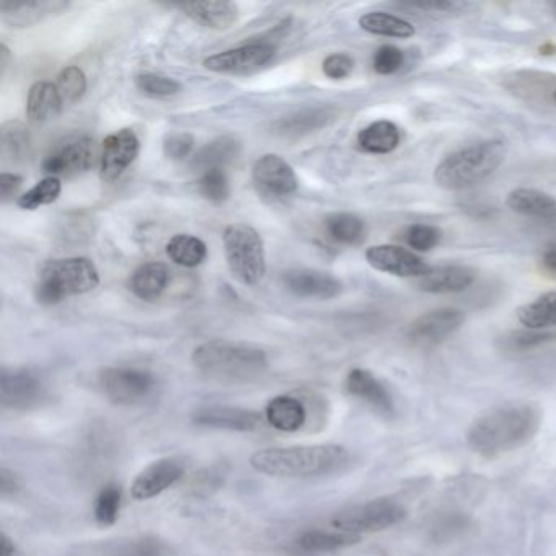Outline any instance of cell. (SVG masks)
<instances>
[{
    "instance_id": "obj_1",
    "label": "cell",
    "mask_w": 556,
    "mask_h": 556,
    "mask_svg": "<svg viewBox=\"0 0 556 556\" xmlns=\"http://www.w3.org/2000/svg\"><path fill=\"white\" fill-rule=\"evenodd\" d=\"M542 425L539 406L529 403L491 409L471 422L467 444L483 458H496L529 444Z\"/></svg>"
},
{
    "instance_id": "obj_2",
    "label": "cell",
    "mask_w": 556,
    "mask_h": 556,
    "mask_svg": "<svg viewBox=\"0 0 556 556\" xmlns=\"http://www.w3.org/2000/svg\"><path fill=\"white\" fill-rule=\"evenodd\" d=\"M348 462L350 452L337 444L268 447L250 458V465L258 473L279 478L328 477L343 470Z\"/></svg>"
},
{
    "instance_id": "obj_3",
    "label": "cell",
    "mask_w": 556,
    "mask_h": 556,
    "mask_svg": "<svg viewBox=\"0 0 556 556\" xmlns=\"http://www.w3.org/2000/svg\"><path fill=\"white\" fill-rule=\"evenodd\" d=\"M193 366L217 382H250L268 370V354L252 344L214 340L193 351Z\"/></svg>"
},
{
    "instance_id": "obj_4",
    "label": "cell",
    "mask_w": 556,
    "mask_h": 556,
    "mask_svg": "<svg viewBox=\"0 0 556 556\" xmlns=\"http://www.w3.org/2000/svg\"><path fill=\"white\" fill-rule=\"evenodd\" d=\"M506 155V142L500 139L478 142L445 157L435 167L434 181L444 190H467L491 177Z\"/></svg>"
},
{
    "instance_id": "obj_5",
    "label": "cell",
    "mask_w": 556,
    "mask_h": 556,
    "mask_svg": "<svg viewBox=\"0 0 556 556\" xmlns=\"http://www.w3.org/2000/svg\"><path fill=\"white\" fill-rule=\"evenodd\" d=\"M100 275L96 263L84 256L50 260L38 273L35 298L40 304L56 305L71 295L86 294L99 288Z\"/></svg>"
},
{
    "instance_id": "obj_6",
    "label": "cell",
    "mask_w": 556,
    "mask_h": 556,
    "mask_svg": "<svg viewBox=\"0 0 556 556\" xmlns=\"http://www.w3.org/2000/svg\"><path fill=\"white\" fill-rule=\"evenodd\" d=\"M224 253L227 266L237 281L256 286L266 275L265 243L249 224H232L224 230Z\"/></svg>"
},
{
    "instance_id": "obj_7",
    "label": "cell",
    "mask_w": 556,
    "mask_h": 556,
    "mask_svg": "<svg viewBox=\"0 0 556 556\" xmlns=\"http://www.w3.org/2000/svg\"><path fill=\"white\" fill-rule=\"evenodd\" d=\"M406 517L405 507L390 497L367 501L334 514L331 527L340 532L361 536V533L380 532L396 526Z\"/></svg>"
},
{
    "instance_id": "obj_8",
    "label": "cell",
    "mask_w": 556,
    "mask_h": 556,
    "mask_svg": "<svg viewBox=\"0 0 556 556\" xmlns=\"http://www.w3.org/2000/svg\"><path fill=\"white\" fill-rule=\"evenodd\" d=\"M100 386L103 393L116 405L139 406L155 395L157 380L149 370L109 367L100 374Z\"/></svg>"
},
{
    "instance_id": "obj_9",
    "label": "cell",
    "mask_w": 556,
    "mask_h": 556,
    "mask_svg": "<svg viewBox=\"0 0 556 556\" xmlns=\"http://www.w3.org/2000/svg\"><path fill=\"white\" fill-rule=\"evenodd\" d=\"M97 146L90 136H67L58 141L43 161V172L50 177H77L96 164Z\"/></svg>"
},
{
    "instance_id": "obj_10",
    "label": "cell",
    "mask_w": 556,
    "mask_h": 556,
    "mask_svg": "<svg viewBox=\"0 0 556 556\" xmlns=\"http://www.w3.org/2000/svg\"><path fill=\"white\" fill-rule=\"evenodd\" d=\"M47 399L43 380L28 369H8L0 374V405L14 412L37 408Z\"/></svg>"
},
{
    "instance_id": "obj_11",
    "label": "cell",
    "mask_w": 556,
    "mask_h": 556,
    "mask_svg": "<svg viewBox=\"0 0 556 556\" xmlns=\"http://www.w3.org/2000/svg\"><path fill=\"white\" fill-rule=\"evenodd\" d=\"M275 56L276 48L271 45H245L207 58L204 60V67L211 73L245 76L268 66Z\"/></svg>"
},
{
    "instance_id": "obj_12",
    "label": "cell",
    "mask_w": 556,
    "mask_h": 556,
    "mask_svg": "<svg viewBox=\"0 0 556 556\" xmlns=\"http://www.w3.org/2000/svg\"><path fill=\"white\" fill-rule=\"evenodd\" d=\"M464 312L458 308H435L419 315L408 327L406 337L416 346L429 348L442 343L464 325Z\"/></svg>"
},
{
    "instance_id": "obj_13",
    "label": "cell",
    "mask_w": 556,
    "mask_h": 556,
    "mask_svg": "<svg viewBox=\"0 0 556 556\" xmlns=\"http://www.w3.org/2000/svg\"><path fill=\"white\" fill-rule=\"evenodd\" d=\"M141 142L132 129L125 128L113 132L103 141L100 155V178L105 184L118 180L138 159Z\"/></svg>"
},
{
    "instance_id": "obj_14",
    "label": "cell",
    "mask_w": 556,
    "mask_h": 556,
    "mask_svg": "<svg viewBox=\"0 0 556 556\" xmlns=\"http://www.w3.org/2000/svg\"><path fill=\"white\" fill-rule=\"evenodd\" d=\"M252 175L256 187L269 197H291L299 188L298 175L291 165L276 154L260 157L253 165Z\"/></svg>"
},
{
    "instance_id": "obj_15",
    "label": "cell",
    "mask_w": 556,
    "mask_h": 556,
    "mask_svg": "<svg viewBox=\"0 0 556 556\" xmlns=\"http://www.w3.org/2000/svg\"><path fill=\"white\" fill-rule=\"evenodd\" d=\"M366 260L377 271L399 278L419 279L431 269L418 255L396 245L370 247L366 252Z\"/></svg>"
},
{
    "instance_id": "obj_16",
    "label": "cell",
    "mask_w": 556,
    "mask_h": 556,
    "mask_svg": "<svg viewBox=\"0 0 556 556\" xmlns=\"http://www.w3.org/2000/svg\"><path fill=\"white\" fill-rule=\"evenodd\" d=\"M184 475L185 465L180 458L165 457L152 462L132 481L131 496L136 501L152 500L178 483Z\"/></svg>"
},
{
    "instance_id": "obj_17",
    "label": "cell",
    "mask_w": 556,
    "mask_h": 556,
    "mask_svg": "<svg viewBox=\"0 0 556 556\" xmlns=\"http://www.w3.org/2000/svg\"><path fill=\"white\" fill-rule=\"evenodd\" d=\"M344 389L354 399L367 403L374 412L379 413L383 418L395 416L396 406L393 396L370 370L361 369V367L350 370L344 380Z\"/></svg>"
},
{
    "instance_id": "obj_18",
    "label": "cell",
    "mask_w": 556,
    "mask_h": 556,
    "mask_svg": "<svg viewBox=\"0 0 556 556\" xmlns=\"http://www.w3.org/2000/svg\"><path fill=\"white\" fill-rule=\"evenodd\" d=\"M193 421L203 428L226 429V431L252 432L262 426L263 418L253 409L237 406L211 405L197 409Z\"/></svg>"
},
{
    "instance_id": "obj_19",
    "label": "cell",
    "mask_w": 556,
    "mask_h": 556,
    "mask_svg": "<svg viewBox=\"0 0 556 556\" xmlns=\"http://www.w3.org/2000/svg\"><path fill=\"white\" fill-rule=\"evenodd\" d=\"M288 291L298 298L304 299H328L337 298L343 291V285L334 276L318 269H289L282 275Z\"/></svg>"
},
{
    "instance_id": "obj_20",
    "label": "cell",
    "mask_w": 556,
    "mask_h": 556,
    "mask_svg": "<svg viewBox=\"0 0 556 556\" xmlns=\"http://www.w3.org/2000/svg\"><path fill=\"white\" fill-rule=\"evenodd\" d=\"M70 8L67 2L61 0H35V2H0L2 22L11 28H28L47 18L60 15Z\"/></svg>"
},
{
    "instance_id": "obj_21",
    "label": "cell",
    "mask_w": 556,
    "mask_h": 556,
    "mask_svg": "<svg viewBox=\"0 0 556 556\" xmlns=\"http://www.w3.org/2000/svg\"><path fill=\"white\" fill-rule=\"evenodd\" d=\"M359 540L361 536L340 530L311 529L294 536L288 549L295 556H321L356 545Z\"/></svg>"
},
{
    "instance_id": "obj_22",
    "label": "cell",
    "mask_w": 556,
    "mask_h": 556,
    "mask_svg": "<svg viewBox=\"0 0 556 556\" xmlns=\"http://www.w3.org/2000/svg\"><path fill=\"white\" fill-rule=\"evenodd\" d=\"M477 273L464 265H445L431 268L422 278L416 279V288L429 294H454L473 285Z\"/></svg>"
},
{
    "instance_id": "obj_23",
    "label": "cell",
    "mask_w": 556,
    "mask_h": 556,
    "mask_svg": "<svg viewBox=\"0 0 556 556\" xmlns=\"http://www.w3.org/2000/svg\"><path fill=\"white\" fill-rule=\"evenodd\" d=\"M180 9L194 24L210 30H229L239 21V8L233 2H224V0L188 2V4H181Z\"/></svg>"
},
{
    "instance_id": "obj_24",
    "label": "cell",
    "mask_w": 556,
    "mask_h": 556,
    "mask_svg": "<svg viewBox=\"0 0 556 556\" xmlns=\"http://www.w3.org/2000/svg\"><path fill=\"white\" fill-rule=\"evenodd\" d=\"M506 206L514 213L532 219L556 223V200L543 191L529 188L510 191L507 194Z\"/></svg>"
},
{
    "instance_id": "obj_25",
    "label": "cell",
    "mask_w": 556,
    "mask_h": 556,
    "mask_svg": "<svg viewBox=\"0 0 556 556\" xmlns=\"http://www.w3.org/2000/svg\"><path fill=\"white\" fill-rule=\"evenodd\" d=\"M265 419L278 431L295 432L307 421V409L295 396L278 395L266 403Z\"/></svg>"
},
{
    "instance_id": "obj_26",
    "label": "cell",
    "mask_w": 556,
    "mask_h": 556,
    "mask_svg": "<svg viewBox=\"0 0 556 556\" xmlns=\"http://www.w3.org/2000/svg\"><path fill=\"white\" fill-rule=\"evenodd\" d=\"M240 151H242V144L236 138L223 136L203 146L191 159L190 167L201 174L217 170V168L224 170L226 165L239 157Z\"/></svg>"
},
{
    "instance_id": "obj_27",
    "label": "cell",
    "mask_w": 556,
    "mask_h": 556,
    "mask_svg": "<svg viewBox=\"0 0 556 556\" xmlns=\"http://www.w3.org/2000/svg\"><path fill=\"white\" fill-rule=\"evenodd\" d=\"M168 282L170 269L164 263H146L132 273L129 289L141 301L155 302L167 291Z\"/></svg>"
},
{
    "instance_id": "obj_28",
    "label": "cell",
    "mask_w": 556,
    "mask_h": 556,
    "mask_svg": "<svg viewBox=\"0 0 556 556\" xmlns=\"http://www.w3.org/2000/svg\"><path fill=\"white\" fill-rule=\"evenodd\" d=\"M63 109L64 102L56 84L43 80V83L31 86L27 99V116L34 125H43V123L56 118Z\"/></svg>"
},
{
    "instance_id": "obj_29",
    "label": "cell",
    "mask_w": 556,
    "mask_h": 556,
    "mask_svg": "<svg viewBox=\"0 0 556 556\" xmlns=\"http://www.w3.org/2000/svg\"><path fill=\"white\" fill-rule=\"evenodd\" d=\"M357 144L367 154H390L400 146V129L395 123L380 119L357 135Z\"/></svg>"
},
{
    "instance_id": "obj_30",
    "label": "cell",
    "mask_w": 556,
    "mask_h": 556,
    "mask_svg": "<svg viewBox=\"0 0 556 556\" xmlns=\"http://www.w3.org/2000/svg\"><path fill=\"white\" fill-rule=\"evenodd\" d=\"M325 232L340 245L356 247L366 240V224L356 214L334 213L325 219Z\"/></svg>"
},
{
    "instance_id": "obj_31",
    "label": "cell",
    "mask_w": 556,
    "mask_h": 556,
    "mask_svg": "<svg viewBox=\"0 0 556 556\" xmlns=\"http://www.w3.org/2000/svg\"><path fill=\"white\" fill-rule=\"evenodd\" d=\"M517 320L527 330L542 331L556 327V291L546 292L535 301L517 308Z\"/></svg>"
},
{
    "instance_id": "obj_32",
    "label": "cell",
    "mask_w": 556,
    "mask_h": 556,
    "mask_svg": "<svg viewBox=\"0 0 556 556\" xmlns=\"http://www.w3.org/2000/svg\"><path fill=\"white\" fill-rule=\"evenodd\" d=\"M167 256L175 265L197 268L207 258V247L203 240L190 233H177L167 243Z\"/></svg>"
},
{
    "instance_id": "obj_33",
    "label": "cell",
    "mask_w": 556,
    "mask_h": 556,
    "mask_svg": "<svg viewBox=\"0 0 556 556\" xmlns=\"http://www.w3.org/2000/svg\"><path fill=\"white\" fill-rule=\"evenodd\" d=\"M359 27L367 34L376 37L387 38H412L415 37V27L409 22L387 14V12H369L359 18Z\"/></svg>"
},
{
    "instance_id": "obj_34",
    "label": "cell",
    "mask_w": 556,
    "mask_h": 556,
    "mask_svg": "<svg viewBox=\"0 0 556 556\" xmlns=\"http://www.w3.org/2000/svg\"><path fill=\"white\" fill-rule=\"evenodd\" d=\"M0 148L5 162H22L30 155V131L22 123L8 122L0 129Z\"/></svg>"
},
{
    "instance_id": "obj_35",
    "label": "cell",
    "mask_w": 556,
    "mask_h": 556,
    "mask_svg": "<svg viewBox=\"0 0 556 556\" xmlns=\"http://www.w3.org/2000/svg\"><path fill=\"white\" fill-rule=\"evenodd\" d=\"M331 118H333L331 110H307V112L298 113V115L282 118L281 122L276 123V131L285 136L307 135L315 129L324 128Z\"/></svg>"
},
{
    "instance_id": "obj_36",
    "label": "cell",
    "mask_w": 556,
    "mask_h": 556,
    "mask_svg": "<svg viewBox=\"0 0 556 556\" xmlns=\"http://www.w3.org/2000/svg\"><path fill=\"white\" fill-rule=\"evenodd\" d=\"M123 491L119 484L109 483L102 488L99 496L96 500V516L97 523L102 527L115 526L122 510Z\"/></svg>"
},
{
    "instance_id": "obj_37",
    "label": "cell",
    "mask_w": 556,
    "mask_h": 556,
    "mask_svg": "<svg viewBox=\"0 0 556 556\" xmlns=\"http://www.w3.org/2000/svg\"><path fill=\"white\" fill-rule=\"evenodd\" d=\"M63 191V184L60 178L47 177L45 180L38 181L34 188L27 191V193L18 197L17 204L25 211H35L41 206H48L53 204L61 197Z\"/></svg>"
},
{
    "instance_id": "obj_38",
    "label": "cell",
    "mask_w": 556,
    "mask_h": 556,
    "mask_svg": "<svg viewBox=\"0 0 556 556\" xmlns=\"http://www.w3.org/2000/svg\"><path fill=\"white\" fill-rule=\"evenodd\" d=\"M60 90L61 99L64 105H73V103L83 100L87 92V77L84 71L77 66H67L61 71L56 83Z\"/></svg>"
},
{
    "instance_id": "obj_39",
    "label": "cell",
    "mask_w": 556,
    "mask_h": 556,
    "mask_svg": "<svg viewBox=\"0 0 556 556\" xmlns=\"http://www.w3.org/2000/svg\"><path fill=\"white\" fill-rule=\"evenodd\" d=\"M198 191H200L201 197L210 201V203H226L230 197V184L226 172L217 168V170L201 174L200 180H198Z\"/></svg>"
},
{
    "instance_id": "obj_40",
    "label": "cell",
    "mask_w": 556,
    "mask_h": 556,
    "mask_svg": "<svg viewBox=\"0 0 556 556\" xmlns=\"http://www.w3.org/2000/svg\"><path fill=\"white\" fill-rule=\"evenodd\" d=\"M136 87H138L142 93H146V96L155 97V99L174 97L181 90L178 80L155 73L139 74V76L136 77Z\"/></svg>"
},
{
    "instance_id": "obj_41",
    "label": "cell",
    "mask_w": 556,
    "mask_h": 556,
    "mask_svg": "<svg viewBox=\"0 0 556 556\" xmlns=\"http://www.w3.org/2000/svg\"><path fill=\"white\" fill-rule=\"evenodd\" d=\"M110 556H170L167 545L155 536H141L116 548Z\"/></svg>"
},
{
    "instance_id": "obj_42",
    "label": "cell",
    "mask_w": 556,
    "mask_h": 556,
    "mask_svg": "<svg viewBox=\"0 0 556 556\" xmlns=\"http://www.w3.org/2000/svg\"><path fill=\"white\" fill-rule=\"evenodd\" d=\"M406 243L416 252H429L441 242V230L431 224H413L405 233Z\"/></svg>"
},
{
    "instance_id": "obj_43",
    "label": "cell",
    "mask_w": 556,
    "mask_h": 556,
    "mask_svg": "<svg viewBox=\"0 0 556 556\" xmlns=\"http://www.w3.org/2000/svg\"><path fill=\"white\" fill-rule=\"evenodd\" d=\"M405 64V53L400 48L386 45L376 51L372 58L374 71L380 76H392Z\"/></svg>"
},
{
    "instance_id": "obj_44",
    "label": "cell",
    "mask_w": 556,
    "mask_h": 556,
    "mask_svg": "<svg viewBox=\"0 0 556 556\" xmlns=\"http://www.w3.org/2000/svg\"><path fill=\"white\" fill-rule=\"evenodd\" d=\"M555 338V334L545 333V331H516V333H510L509 337L504 338V346L510 351H527L540 346V344L548 343Z\"/></svg>"
},
{
    "instance_id": "obj_45",
    "label": "cell",
    "mask_w": 556,
    "mask_h": 556,
    "mask_svg": "<svg viewBox=\"0 0 556 556\" xmlns=\"http://www.w3.org/2000/svg\"><path fill=\"white\" fill-rule=\"evenodd\" d=\"M194 148V138L188 132H175L167 136L164 142L165 157L170 161H184L191 154Z\"/></svg>"
},
{
    "instance_id": "obj_46",
    "label": "cell",
    "mask_w": 556,
    "mask_h": 556,
    "mask_svg": "<svg viewBox=\"0 0 556 556\" xmlns=\"http://www.w3.org/2000/svg\"><path fill=\"white\" fill-rule=\"evenodd\" d=\"M324 70L325 76L331 80H343L346 77L351 76L354 70V60L350 56V54L337 53L328 56L327 60L324 61Z\"/></svg>"
},
{
    "instance_id": "obj_47",
    "label": "cell",
    "mask_w": 556,
    "mask_h": 556,
    "mask_svg": "<svg viewBox=\"0 0 556 556\" xmlns=\"http://www.w3.org/2000/svg\"><path fill=\"white\" fill-rule=\"evenodd\" d=\"M22 185H24V178L21 175L9 174V172L0 175V200L2 203L14 200L21 191Z\"/></svg>"
},
{
    "instance_id": "obj_48",
    "label": "cell",
    "mask_w": 556,
    "mask_h": 556,
    "mask_svg": "<svg viewBox=\"0 0 556 556\" xmlns=\"http://www.w3.org/2000/svg\"><path fill=\"white\" fill-rule=\"evenodd\" d=\"M21 490V481L15 477L14 471L9 470L8 467L0 468V494L2 497H11L18 493Z\"/></svg>"
},
{
    "instance_id": "obj_49",
    "label": "cell",
    "mask_w": 556,
    "mask_h": 556,
    "mask_svg": "<svg viewBox=\"0 0 556 556\" xmlns=\"http://www.w3.org/2000/svg\"><path fill=\"white\" fill-rule=\"evenodd\" d=\"M0 556H18V549L15 546L14 540L5 532L0 536Z\"/></svg>"
},
{
    "instance_id": "obj_50",
    "label": "cell",
    "mask_w": 556,
    "mask_h": 556,
    "mask_svg": "<svg viewBox=\"0 0 556 556\" xmlns=\"http://www.w3.org/2000/svg\"><path fill=\"white\" fill-rule=\"evenodd\" d=\"M542 263L549 273H555L556 275V243L546 247L542 255Z\"/></svg>"
},
{
    "instance_id": "obj_51",
    "label": "cell",
    "mask_w": 556,
    "mask_h": 556,
    "mask_svg": "<svg viewBox=\"0 0 556 556\" xmlns=\"http://www.w3.org/2000/svg\"><path fill=\"white\" fill-rule=\"evenodd\" d=\"M12 54L9 50L8 45H0V76L5 77L9 67H11Z\"/></svg>"
},
{
    "instance_id": "obj_52",
    "label": "cell",
    "mask_w": 556,
    "mask_h": 556,
    "mask_svg": "<svg viewBox=\"0 0 556 556\" xmlns=\"http://www.w3.org/2000/svg\"><path fill=\"white\" fill-rule=\"evenodd\" d=\"M549 11H552L553 17L556 18V2H552V4H549Z\"/></svg>"
},
{
    "instance_id": "obj_53",
    "label": "cell",
    "mask_w": 556,
    "mask_h": 556,
    "mask_svg": "<svg viewBox=\"0 0 556 556\" xmlns=\"http://www.w3.org/2000/svg\"><path fill=\"white\" fill-rule=\"evenodd\" d=\"M553 102L556 103V89H555V92H553Z\"/></svg>"
}]
</instances>
